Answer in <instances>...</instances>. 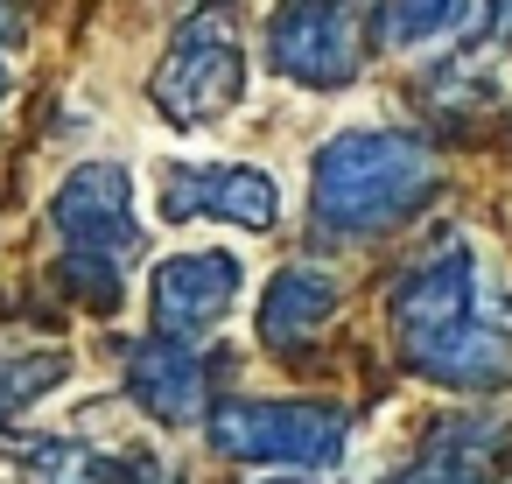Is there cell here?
Here are the masks:
<instances>
[{
  "label": "cell",
  "instance_id": "obj_1",
  "mask_svg": "<svg viewBox=\"0 0 512 484\" xmlns=\"http://www.w3.org/2000/svg\"><path fill=\"white\" fill-rule=\"evenodd\" d=\"M428 190H435V155H428V141H414L400 127L330 134L309 169V211L323 232H344V239L400 225L407 211L428 204Z\"/></svg>",
  "mask_w": 512,
  "mask_h": 484
},
{
  "label": "cell",
  "instance_id": "obj_2",
  "mask_svg": "<svg viewBox=\"0 0 512 484\" xmlns=\"http://www.w3.org/2000/svg\"><path fill=\"white\" fill-rule=\"evenodd\" d=\"M246 92V43H239V15L232 8H197L162 71H155V113L176 127H211L218 113H232Z\"/></svg>",
  "mask_w": 512,
  "mask_h": 484
},
{
  "label": "cell",
  "instance_id": "obj_3",
  "mask_svg": "<svg viewBox=\"0 0 512 484\" xmlns=\"http://www.w3.org/2000/svg\"><path fill=\"white\" fill-rule=\"evenodd\" d=\"M211 449L239 456V463H288V470H330L344 463L351 421L344 407L323 400H225L204 421Z\"/></svg>",
  "mask_w": 512,
  "mask_h": 484
},
{
  "label": "cell",
  "instance_id": "obj_4",
  "mask_svg": "<svg viewBox=\"0 0 512 484\" xmlns=\"http://www.w3.org/2000/svg\"><path fill=\"white\" fill-rule=\"evenodd\" d=\"M358 22L344 0H288L267 29V64L309 92H330V85H351L358 78Z\"/></svg>",
  "mask_w": 512,
  "mask_h": 484
},
{
  "label": "cell",
  "instance_id": "obj_5",
  "mask_svg": "<svg viewBox=\"0 0 512 484\" xmlns=\"http://www.w3.org/2000/svg\"><path fill=\"white\" fill-rule=\"evenodd\" d=\"M470 316H477V253H470V239L435 246V253H428L421 267H407L400 288H393V337H400L407 358L428 351L435 337H449V330L470 323Z\"/></svg>",
  "mask_w": 512,
  "mask_h": 484
},
{
  "label": "cell",
  "instance_id": "obj_6",
  "mask_svg": "<svg viewBox=\"0 0 512 484\" xmlns=\"http://www.w3.org/2000/svg\"><path fill=\"white\" fill-rule=\"evenodd\" d=\"M162 218H176V225L211 218V225L267 232L281 218V183L246 162H176L162 176Z\"/></svg>",
  "mask_w": 512,
  "mask_h": 484
},
{
  "label": "cell",
  "instance_id": "obj_7",
  "mask_svg": "<svg viewBox=\"0 0 512 484\" xmlns=\"http://www.w3.org/2000/svg\"><path fill=\"white\" fill-rule=\"evenodd\" d=\"M246 288V267L239 253H169L148 281V302H155V330L169 337H204L232 316Z\"/></svg>",
  "mask_w": 512,
  "mask_h": 484
},
{
  "label": "cell",
  "instance_id": "obj_8",
  "mask_svg": "<svg viewBox=\"0 0 512 484\" xmlns=\"http://www.w3.org/2000/svg\"><path fill=\"white\" fill-rule=\"evenodd\" d=\"M50 225L57 239L71 246H92V253H127L141 239V218H134V183L120 162H85L57 183L50 197Z\"/></svg>",
  "mask_w": 512,
  "mask_h": 484
},
{
  "label": "cell",
  "instance_id": "obj_9",
  "mask_svg": "<svg viewBox=\"0 0 512 484\" xmlns=\"http://www.w3.org/2000/svg\"><path fill=\"white\" fill-rule=\"evenodd\" d=\"M127 393L141 400V414H155L162 428H190L204 414V358L190 351V337L155 330V344L134 351L127 365Z\"/></svg>",
  "mask_w": 512,
  "mask_h": 484
},
{
  "label": "cell",
  "instance_id": "obj_10",
  "mask_svg": "<svg viewBox=\"0 0 512 484\" xmlns=\"http://www.w3.org/2000/svg\"><path fill=\"white\" fill-rule=\"evenodd\" d=\"M407 365H414L421 379L449 386V393H491V386H512V337H505L498 323L470 316V323H456L449 337H435L428 351H414Z\"/></svg>",
  "mask_w": 512,
  "mask_h": 484
},
{
  "label": "cell",
  "instance_id": "obj_11",
  "mask_svg": "<svg viewBox=\"0 0 512 484\" xmlns=\"http://www.w3.org/2000/svg\"><path fill=\"white\" fill-rule=\"evenodd\" d=\"M330 316H337V281H330L323 267H281V274L267 281V295H260L253 330H260L267 351H302V344L323 337Z\"/></svg>",
  "mask_w": 512,
  "mask_h": 484
},
{
  "label": "cell",
  "instance_id": "obj_12",
  "mask_svg": "<svg viewBox=\"0 0 512 484\" xmlns=\"http://www.w3.org/2000/svg\"><path fill=\"white\" fill-rule=\"evenodd\" d=\"M463 15H470V0H386L379 36L393 50H414V43H435V36L463 29Z\"/></svg>",
  "mask_w": 512,
  "mask_h": 484
},
{
  "label": "cell",
  "instance_id": "obj_13",
  "mask_svg": "<svg viewBox=\"0 0 512 484\" xmlns=\"http://www.w3.org/2000/svg\"><path fill=\"white\" fill-rule=\"evenodd\" d=\"M64 379V358L57 351H0V421H8V414H22L29 400H43L50 386Z\"/></svg>",
  "mask_w": 512,
  "mask_h": 484
},
{
  "label": "cell",
  "instance_id": "obj_14",
  "mask_svg": "<svg viewBox=\"0 0 512 484\" xmlns=\"http://www.w3.org/2000/svg\"><path fill=\"white\" fill-rule=\"evenodd\" d=\"M57 281L78 288V302H92V309H113V302H120V267H113V253L71 246V253L57 260Z\"/></svg>",
  "mask_w": 512,
  "mask_h": 484
},
{
  "label": "cell",
  "instance_id": "obj_15",
  "mask_svg": "<svg viewBox=\"0 0 512 484\" xmlns=\"http://www.w3.org/2000/svg\"><path fill=\"white\" fill-rule=\"evenodd\" d=\"M15 43H22V8L0 0V50H15Z\"/></svg>",
  "mask_w": 512,
  "mask_h": 484
},
{
  "label": "cell",
  "instance_id": "obj_16",
  "mask_svg": "<svg viewBox=\"0 0 512 484\" xmlns=\"http://www.w3.org/2000/svg\"><path fill=\"white\" fill-rule=\"evenodd\" d=\"M491 8H498V29H512V0H491Z\"/></svg>",
  "mask_w": 512,
  "mask_h": 484
},
{
  "label": "cell",
  "instance_id": "obj_17",
  "mask_svg": "<svg viewBox=\"0 0 512 484\" xmlns=\"http://www.w3.org/2000/svg\"><path fill=\"white\" fill-rule=\"evenodd\" d=\"M253 484H309V477H253Z\"/></svg>",
  "mask_w": 512,
  "mask_h": 484
},
{
  "label": "cell",
  "instance_id": "obj_18",
  "mask_svg": "<svg viewBox=\"0 0 512 484\" xmlns=\"http://www.w3.org/2000/svg\"><path fill=\"white\" fill-rule=\"evenodd\" d=\"M8 85H15V78H8V64H0V99H8Z\"/></svg>",
  "mask_w": 512,
  "mask_h": 484
}]
</instances>
